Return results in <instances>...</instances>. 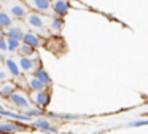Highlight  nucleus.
<instances>
[{
  "label": "nucleus",
  "instance_id": "nucleus-1",
  "mask_svg": "<svg viewBox=\"0 0 148 134\" xmlns=\"http://www.w3.org/2000/svg\"><path fill=\"white\" fill-rule=\"evenodd\" d=\"M46 19H48V16L42 15V13L29 11L26 15V18H24V21H26V24L29 26V27L35 29L37 34H40L42 30H48V29H46Z\"/></svg>",
  "mask_w": 148,
  "mask_h": 134
},
{
  "label": "nucleus",
  "instance_id": "nucleus-2",
  "mask_svg": "<svg viewBox=\"0 0 148 134\" xmlns=\"http://www.w3.org/2000/svg\"><path fill=\"white\" fill-rule=\"evenodd\" d=\"M29 99L35 107L45 110V108L49 105V102H51V93H49L48 88L42 89V91H32V94H30Z\"/></svg>",
  "mask_w": 148,
  "mask_h": 134
},
{
  "label": "nucleus",
  "instance_id": "nucleus-3",
  "mask_svg": "<svg viewBox=\"0 0 148 134\" xmlns=\"http://www.w3.org/2000/svg\"><path fill=\"white\" fill-rule=\"evenodd\" d=\"M8 13L11 15V18L16 19V21H23L26 18V15L29 13V6L26 5V2H21V0H14L10 2V10Z\"/></svg>",
  "mask_w": 148,
  "mask_h": 134
},
{
  "label": "nucleus",
  "instance_id": "nucleus-4",
  "mask_svg": "<svg viewBox=\"0 0 148 134\" xmlns=\"http://www.w3.org/2000/svg\"><path fill=\"white\" fill-rule=\"evenodd\" d=\"M18 66H19L21 72L32 73L34 69L38 67V66H42V64H40L38 56L34 54V56H19V59H18Z\"/></svg>",
  "mask_w": 148,
  "mask_h": 134
},
{
  "label": "nucleus",
  "instance_id": "nucleus-5",
  "mask_svg": "<svg viewBox=\"0 0 148 134\" xmlns=\"http://www.w3.org/2000/svg\"><path fill=\"white\" fill-rule=\"evenodd\" d=\"M8 101H10L13 105H16L18 108H26V107L30 105V99L27 97V94L24 91H19L18 88L8 96Z\"/></svg>",
  "mask_w": 148,
  "mask_h": 134
},
{
  "label": "nucleus",
  "instance_id": "nucleus-6",
  "mask_svg": "<svg viewBox=\"0 0 148 134\" xmlns=\"http://www.w3.org/2000/svg\"><path fill=\"white\" fill-rule=\"evenodd\" d=\"M70 8H72L70 0H51V13L54 16L64 18V16L69 15Z\"/></svg>",
  "mask_w": 148,
  "mask_h": 134
},
{
  "label": "nucleus",
  "instance_id": "nucleus-7",
  "mask_svg": "<svg viewBox=\"0 0 148 134\" xmlns=\"http://www.w3.org/2000/svg\"><path fill=\"white\" fill-rule=\"evenodd\" d=\"M24 2L26 5H29L32 11L42 13V15L51 13V0H24Z\"/></svg>",
  "mask_w": 148,
  "mask_h": 134
},
{
  "label": "nucleus",
  "instance_id": "nucleus-8",
  "mask_svg": "<svg viewBox=\"0 0 148 134\" xmlns=\"http://www.w3.org/2000/svg\"><path fill=\"white\" fill-rule=\"evenodd\" d=\"M29 126L35 128V129H40L42 133H49V134H56V133H58V129L49 123V120L42 118V117H37V120H34V118H32V121L29 123Z\"/></svg>",
  "mask_w": 148,
  "mask_h": 134
},
{
  "label": "nucleus",
  "instance_id": "nucleus-9",
  "mask_svg": "<svg viewBox=\"0 0 148 134\" xmlns=\"http://www.w3.org/2000/svg\"><path fill=\"white\" fill-rule=\"evenodd\" d=\"M26 124H23L21 121H2L0 123V134H13L19 133V131L26 129Z\"/></svg>",
  "mask_w": 148,
  "mask_h": 134
},
{
  "label": "nucleus",
  "instance_id": "nucleus-10",
  "mask_svg": "<svg viewBox=\"0 0 148 134\" xmlns=\"http://www.w3.org/2000/svg\"><path fill=\"white\" fill-rule=\"evenodd\" d=\"M23 43H27V45H30L32 48H40L42 45H45V38H42L37 32H24V35H23Z\"/></svg>",
  "mask_w": 148,
  "mask_h": 134
},
{
  "label": "nucleus",
  "instance_id": "nucleus-11",
  "mask_svg": "<svg viewBox=\"0 0 148 134\" xmlns=\"http://www.w3.org/2000/svg\"><path fill=\"white\" fill-rule=\"evenodd\" d=\"M46 26H48L49 34H51V35H58V34H61L62 27H64V19L53 15L51 18L46 19Z\"/></svg>",
  "mask_w": 148,
  "mask_h": 134
},
{
  "label": "nucleus",
  "instance_id": "nucleus-12",
  "mask_svg": "<svg viewBox=\"0 0 148 134\" xmlns=\"http://www.w3.org/2000/svg\"><path fill=\"white\" fill-rule=\"evenodd\" d=\"M0 117H7V118H11L14 121H21V123H30L32 118L27 117L26 113H18V112H11V110H5V108L0 107Z\"/></svg>",
  "mask_w": 148,
  "mask_h": 134
},
{
  "label": "nucleus",
  "instance_id": "nucleus-13",
  "mask_svg": "<svg viewBox=\"0 0 148 134\" xmlns=\"http://www.w3.org/2000/svg\"><path fill=\"white\" fill-rule=\"evenodd\" d=\"M5 69H7V72L10 73L11 77H14V78H19L21 75H23V72H21L19 66H18L16 59H13V57H5Z\"/></svg>",
  "mask_w": 148,
  "mask_h": 134
},
{
  "label": "nucleus",
  "instance_id": "nucleus-14",
  "mask_svg": "<svg viewBox=\"0 0 148 134\" xmlns=\"http://www.w3.org/2000/svg\"><path fill=\"white\" fill-rule=\"evenodd\" d=\"M26 86L30 89V91H42V89H46L49 86H46L45 83H42L35 75H29L26 78Z\"/></svg>",
  "mask_w": 148,
  "mask_h": 134
},
{
  "label": "nucleus",
  "instance_id": "nucleus-15",
  "mask_svg": "<svg viewBox=\"0 0 148 134\" xmlns=\"http://www.w3.org/2000/svg\"><path fill=\"white\" fill-rule=\"evenodd\" d=\"M23 35H24V27L19 24H11L10 27L5 30V37H11V38H16V40H23Z\"/></svg>",
  "mask_w": 148,
  "mask_h": 134
},
{
  "label": "nucleus",
  "instance_id": "nucleus-16",
  "mask_svg": "<svg viewBox=\"0 0 148 134\" xmlns=\"http://www.w3.org/2000/svg\"><path fill=\"white\" fill-rule=\"evenodd\" d=\"M32 75H35L37 78H38L42 83H45L46 86H51V77H49V73L46 72L42 66L35 67V69H34V72H32Z\"/></svg>",
  "mask_w": 148,
  "mask_h": 134
},
{
  "label": "nucleus",
  "instance_id": "nucleus-17",
  "mask_svg": "<svg viewBox=\"0 0 148 134\" xmlns=\"http://www.w3.org/2000/svg\"><path fill=\"white\" fill-rule=\"evenodd\" d=\"M14 89H16V83L10 82V80L0 83V96H2V97H5V99H8V96H10Z\"/></svg>",
  "mask_w": 148,
  "mask_h": 134
},
{
  "label": "nucleus",
  "instance_id": "nucleus-18",
  "mask_svg": "<svg viewBox=\"0 0 148 134\" xmlns=\"http://www.w3.org/2000/svg\"><path fill=\"white\" fill-rule=\"evenodd\" d=\"M11 24H13V18H11V15L7 11V10L0 8V27L8 29Z\"/></svg>",
  "mask_w": 148,
  "mask_h": 134
},
{
  "label": "nucleus",
  "instance_id": "nucleus-19",
  "mask_svg": "<svg viewBox=\"0 0 148 134\" xmlns=\"http://www.w3.org/2000/svg\"><path fill=\"white\" fill-rule=\"evenodd\" d=\"M48 118H54V120H78L80 115H73V113H58V112H48L46 113Z\"/></svg>",
  "mask_w": 148,
  "mask_h": 134
},
{
  "label": "nucleus",
  "instance_id": "nucleus-20",
  "mask_svg": "<svg viewBox=\"0 0 148 134\" xmlns=\"http://www.w3.org/2000/svg\"><path fill=\"white\" fill-rule=\"evenodd\" d=\"M24 113H26L27 117H30V118H37V117H43V115H45V110H43V108H38V107L29 105V107L24 108Z\"/></svg>",
  "mask_w": 148,
  "mask_h": 134
},
{
  "label": "nucleus",
  "instance_id": "nucleus-21",
  "mask_svg": "<svg viewBox=\"0 0 148 134\" xmlns=\"http://www.w3.org/2000/svg\"><path fill=\"white\" fill-rule=\"evenodd\" d=\"M18 53H19V56H34V54H37L35 48H32L27 43H23V41H21L19 48H18Z\"/></svg>",
  "mask_w": 148,
  "mask_h": 134
},
{
  "label": "nucleus",
  "instance_id": "nucleus-22",
  "mask_svg": "<svg viewBox=\"0 0 148 134\" xmlns=\"http://www.w3.org/2000/svg\"><path fill=\"white\" fill-rule=\"evenodd\" d=\"M5 41H7V51H10V53H18V48H19V45H21L19 40L11 38V37H5Z\"/></svg>",
  "mask_w": 148,
  "mask_h": 134
},
{
  "label": "nucleus",
  "instance_id": "nucleus-23",
  "mask_svg": "<svg viewBox=\"0 0 148 134\" xmlns=\"http://www.w3.org/2000/svg\"><path fill=\"white\" fill-rule=\"evenodd\" d=\"M131 128H137V126H148V120H137V121H132L129 123Z\"/></svg>",
  "mask_w": 148,
  "mask_h": 134
},
{
  "label": "nucleus",
  "instance_id": "nucleus-24",
  "mask_svg": "<svg viewBox=\"0 0 148 134\" xmlns=\"http://www.w3.org/2000/svg\"><path fill=\"white\" fill-rule=\"evenodd\" d=\"M0 51L7 53V41H5V37H0Z\"/></svg>",
  "mask_w": 148,
  "mask_h": 134
},
{
  "label": "nucleus",
  "instance_id": "nucleus-25",
  "mask_svg": "<svg viewBox=\"0 0 148 134\" xmlns=\"http://www.w3.org/2000/svg\"><path fill=\"white\" fill-rule=\"evenodd\" d=\"M8 80V72H5V70L0 69V83L2 82H7Z\"/></svg>",
  "mask_w": 148,
  "mask_h": 134
},
{
  "label": "nucleus",
  "instance_id": "nucleus-26",
  "mask_svg": "<svg viewBox=\"0 0 148 134\" xmlns=\"http://www.w3.org/2000/svg\"><path fill=\"white\" fill-rule=\"evenodd\" d=\"M5 57H7V56H5V53H3V51H0V62H3Z\"/></svg>",
  "mask_w": 148,
  "mask_h": 134
},
{
  "label": "nucleus",
  "instance_id": "nucleus-27",
  "mask_svg": "<svg viewBox=\"0 0 148 134\" xmlns=\"http://www.w3.org/2000/svg\"><path fill=\"white\" fill-rule=\"evenodd\" d=\"M0 37H5V29L0 27Z\"/></svg>",
  "mask_w": 148,
  "mask_h": 134
},
{
  "label": "nucleus",
  "instance_id": "nucleus-28",
  "mask_svg": "<svg viewBox=\"0 0 148 134\" xmlns=\"http://www.w3.org/2000/svg\"><path fill=\"white\" fill-rule=\"evenodd\" d=\"M0 2H8L10 3V2H14V0H0Z\"/></svg>",
  "mask_w": 148,
  "mask_h": 134
},
{
  "label": "nucleus",
  "instance_id": "nucleus-29",
  "mask_svg": "<svg viewBox=\"0 0 148 134\" xmlns=\"http://www.w3.org/2000/svg\"><path fill=\"white\" fill-rule=\"evenodd\" d=\"M64 134H75V133H72V131H67V133H64Z\"/></svg>",
  "mask_w": 148,
  "mask_h": 134
},
{
  "label": "nucleus",
  "instance_id": "nucleus-30",
  "mask_svg": "<svg viewBox=\"0 0 148 134\" xmlns=\"http://www.w3.org/2000/svg\"><path fill=\"white\" fill-rule=\"evenodd\" d=\"M0 8H2V2H0Z\"/></svg>",
  "mask_w": 148,
  "mask_h": 134
},
{
  "label": "nucleus",
  "instance_id": "nucleus-31",
  "mask_svg": "<svg viewBox=\"0 0 148 134\" xmlns=\"http://www.w3.org/2000/svg\"><path fill=\"white\" fill-rule=\"evenodd\" d=\"M0 107H2V105H0Z\"/></svg>",
  "mask_w": 148,
  "mask_h": 134
}]
</instances>
